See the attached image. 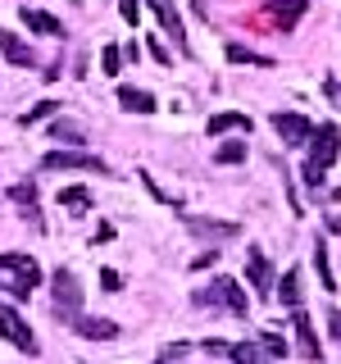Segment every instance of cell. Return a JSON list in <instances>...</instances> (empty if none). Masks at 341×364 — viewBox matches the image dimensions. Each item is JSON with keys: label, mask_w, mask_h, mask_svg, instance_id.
<instances>
[{"label": "cell", "mask_w": 341, "mask_h": 364, "mask_svg": "<svg viewBox=\"0 0 341 364\" xmlns=\"http://www.w3.org/2000/svg\"><path fill=\"white\" fill-rule=\"evenodd\" d=\"M214 259H219V250H200L196 259H191V273H200V269H210Z\"/></svg>", "instance_id": "cell-33"}, {"label": "cell", "mask_w": 341, "mask_h": 364, "mask_svg": "<svg viewBox=\"0 0 341 364\" xmlns=\"http://www.w3.org/2000/svg\"><path fill=\"white\" fill-rule=\"evenodd\" d=\"M146 5L155 9V18L164 23V32H168V37H173V46H178V50H182V55H191L187 28H182V14H178V5H173V0H146Z\"/></svg>", "instance_id": "cell-7"}, {"label": "cell", "mask_w": 341, "mask_h": 364, "mask_svg": "<svg viewBox=\"0 0 341 364\" xmlns=\"http://www.w3.org/2000/svg\"><path fill=\"white\" fill-rule=\"evenodd\" d=\"M77 310H82V287H77V273L73 269H55V318L77 323Z\"/></svg>", "instance_id": "cell-4"}, {"label": "cell", "mask_w": 341, "mask_h": 364, "mask_svg": "<svg viewBox=\"0 0 341 364\" xmlns=\"http://www.w3.org/2000/svg\"><path fill=\"white\" fill-rule=\"evenodd\" d=\"M259 350H264L259 341H232V355H227V360H232V364H264Z\"/></svg>", "instance_id": "cell-23"}, {"label": "cell", "mask_w": 341, "mask_h": 364, "mask_svg": "<svg viewBox=\"0 0 341 364\" xmlns=\"http://www.w3.org/2000/svg\"><path fill=\"white\" fill-rule=\"evenodd\" d=\"M246 278L255 287V296H273V269H269V255L259 246L246 250Z\"/></svg>", "instance_id": "cell-9"}, {"label": "cell", "mask_w": 341, "mask_h": 364, "mask_svg": "<svg viewBox=\"0 0 341 364\" xmlns=\"http://www.w3.org/2000/svg\"><path fill=\"white\" fill-rule=\"evenodd\" d=\"M191 305H223V310H232V314H246L250 310V296L237 287V278H214L210 287L191 291Z\"/></svg>", "instance_id": "cell-2"}, {"label": "cell", "mask_w": 341, "mask_h": 364, "mask_svg": "<svg viewBox=\"0 0 341 364\" xmlns=\"http://www.w3.org/2000/svg\"><path fill=\"white\" fill-rule=\"evenodd\" d=\"M9 200L23 210V219H28L32 228H41V214H37V182H32V178L14 182V187H9Z\"/></svg>", "instance_id": "cell-12"}, {"label": "cell", "mask_w": 341, "mask_h": 364, "mask_svg": "<svg viewBox=\"0 0 341 364\" xmlns=\"http://www.w3.org/2000/svg\"><path fill=\"white\" fill-rule=\"evenodd\" d=\"M273 132L282 136L287 146H305V141H314V132H318V123H310L305 114H273Z\"/></svg>", "instance_id": "cell-6"}, {"label": "cell", "mask_w": 341, "mask_h": 364, "mask_svg": "<svg viewBox=\"0 0 341 364\" xmlns=\"http://www.w3.org/2000/svg\"><path fill=\"white\" fill-rule=\"evenodd\" d=\"M314 273H318V287H323V291H337V273H332V264H328V246H323V237L314 242Z\"/></svg>", "instance_id": "cell-18"}, {"label": "cell", "mask_w": 341, "mask_h": 364, "mask_svg": "<svg viewBox=\"0 0 341 364\" xmlns=\"http://www.w3.org/2000/svg\"><path fill=\"white\" fill-rule=\"evenodd\" d=\"M264 9L278 32H296V23L310 14V0H264Z\"/></svg>", "instance_id": "cell-8"}, {"label": "cell", "mask_w": 341, "mask_h": 364, "mask_svg": "<svg viewBox=\"0 0 341 364\" xmlns=\"http://www.w3.org/2000/svg\"><path fill=\"white\" fill-rule=\"evenodd\" d=\"M301 269H287V273H282V278H278V301L282 305H287V310H301Z\"/></svg>", "instance_id": "cell-17"}, {"label": "cell", "mask_w": 341, "mask_h": 364, "mask_svg": "<svg viewBox=\"0 0 341 364\" xmlns=\"http://www.w3.org/2000/svg\"><path fill=\"white\" fill-rule=\"evenodd\" d=\"M100 287H105V291H119V287H123V278H119L114 269H100Z\"/></svg>", "instance_id": "cell-34"}, {"label": "cell", "mask_w": 341, "mask_h": 364, "mask_svg": "<svg viewBox=\"0 0 341 364\" xmlns=\"http://www.w3.org/2000/svg\"><path fill=\"white\" fill-rule=\"evenodd\" d=\"M28 264H32V259L23 255V250H0V269H14V273H23Z\"/></svg>", "instance_id": "cell-29"}, {"label": "cell", "mask_w": 341, "mask_h": 364, "mask_svg": "<svg viewBox=\"0 0 341 364\" xmlns=\"http://www.w3.org/2000/svg\"><path fill=\"white\" fill-rule=\"evenodd\" d=\"M18 18L28 23L32 32H41V37H64L60 18H50V14H45V9H32V5H23V9H18Z\"/></svg>", "instance_id": "cell-14"}, {"label": "cell", "mask_w": 341, "mask_h": 364, "mask_svg": "<svg viewBox=\"0 0 341 364\" xmlns=\"http://www.w3.org/2000/svg\"><path fill=\"white\" fill-rule=\"evenodd\" d=\"M41 168L45 173H109V164L100 155H91V151H50V155H41Z\"/></svg>", "instance_id": "cell-3"}, {"label": "cell", "mask_w": 341, "mask_h": 364, "mask_svg": "<svg viewBox=\"0 0 341 364\" xmlns=\"http://www.w3.org/2000/svg\"><path fill=\"white\" fill-rule=\"evenodd\" d=\"M141 5H146V0H119V14L128 23H136V18H141Z\"/></svg>", "instance_id": "cell-31"}, {"label": "cell", "mask_w": 341, "mask_h": 364, "mask_svg": "<svg viewBox=\"0 0 341 364\" xmlns=\"http://www.w3.org/2000/svg\"><path fill=\"white\" fill-rule=\"evenodd\" d=\"M259 346H264L273 360H282V355H287V341H282L278 333H273V328H264V333H259Z\"/></svg>", "instance_id": "cell-28"}, {"label": "cell", "mask_w": 341, "mask_h": 364, "mask_svg": "<svg viewBox=\"0 0 341 364\" xmlns=\"http://www.w3.org/2000/svg\"><path fill=\"white\" fill-rule=\"evenodd\" d=\"M214 159H219V164H242V159H246V141H223L219 151H214Z\"/></svg>", "instance_id": "cell-26"}, {"label": "cell", "mask_w": 341, "mask_h": 364, "mask_svg": "<svg viewBox=\"0 0 341 364\" xmlns=\"http://www.w3.org/2000/svg\"><path fill=\"white\" fill-rule=\"evenodd\" d=\"M187 232L196 237H210V242H232V237H242V223H219V219H196V214H187Z\"/></svg>", "instance_id": "cell-10"}, {"label": "cell", "mask_w": 341, "mask_h": 364, "mask_svg": "<svg viewBox=\"0 0 341 364\" xmlns=\"http://www.w3.org/2000/svg\"><path fill=\"white\" fill-rule=\"evenodd\" d=\"M291 323H296V346H301V355L310 360V364H318V360H323V341H318L314 323H310V314H296Z\"/></svg>", "instance_id": "cell-11"}, {"label": "cell", "mask_w": 341, "mask_h": 364, "mask_svg": "<svg viewBox=\"0 0 341 364\" xmlns=\"http://www.w3.org/2000/svg\"><path fill=\"white\" fill-rule=\"evenodd\" d=\"M0 50H5V60L9 64H37V55L28 50V41H18V32H0Z\"/></svg>", "instance_id": "cell-16"}, {"label": "cell", "mask_w": 341, "mask_h": 364, "mask_svg": "<svg viewBox=\"0 0 341 364\" xmlns=\"http://www.w3.org/2000/svg\"><path fill=\"white\" fill-rule=\"evenodd\" d=\"M328 333H332V341H341V310H328Z\"/></svg>", "instance_id": "cell-36"}, {"label": "cell", "mask_w": 341, "mask_h": 364, "mask_svg": "<svg viewBox=\"0 0 341 364\" xmlns=\"http://www.w3.org/2000/svg\"><path fill=\"white\" fill-rule=\"evenodd\" d=\"M323 91H328V100H332V105L341 109V82H337V77H328V82H323Z\"/></svg>", "instance_id": "cell-35"}, {"label": "cell", "mask_w": 341, "mask_h": 364, "mask_svg": "<svg viewBox=\"0 0 341 364\" xmlns=\"http://www.w3.org/2000/svg\"><path fill=\"white\" fill-rule=\"evenodd\" d=\"M200 350H210V355H232V341H219V337H210V341H200Z\"/></svg>", "instance_id": "cell-32"}, {"label": "cell", "mask_w": 341, "mask_h": 364, "mask_svg": "<svg viewBox=\"0 0 341 364\" xmlns=\"http://www.w3.org/2000/svg\"><path fill=\"white\" fill-rule=\"evenodd\" d=\"M337 155H341V132H337V123H318V132H314V141H310V159L301 164V182L310 191L323 187V178H328V168L337 164Z\"/></svg>", "instance_id": "cell-1"}, {"label": "cell", "mask_w": 341, "mask_h": 364, "mask_svg": "<svg viewBox=\"0 0 341 364\" xmlns=\"http://www.w3.org/2000/svg\"><path fill=\"white\" fill-rule=\"evenodd\" d=\"M146 55H151L155 64H164V68H168V50H164V41H159V37H146Z\"/></svg>", "instance_id": "cell-30"}, {"label": "cell", "mask_w": 341, "mask_h": 364, "mask_svg": "<svg viewBox=\"0 0 341 364\" xmlns=\"http://www.w3.org/2000/svg\"><path fill=\"white\" fill-rule=\"evenodd\" d=\"M50 141L82 146V141H87V132H82V123H73V119H55V123H50Z\"/></svg>", "instance_id": "cell-20"}, {"label": "cell", "mask_w": 341, "mask_h": 364, "mask_svg": "<svg viewBox=\"0 0 341 364\" xmlns=\"http://www.w3.org/2000/svg\"><path fill=\"white\" fill-rule=\"evenodd\" d=\"M119 105L128 109V114H155V96L151 91H141V87H119Z\"/></svg>", "instance_id": "cell-15"}, {"label": "cell", "mask_w": 341, "mask_h": 364, "mask_svg": "<svg viewBox=\"0 0 341 364\" xmlns=\"http://www.w3.org/2000/svg\"><path fill=\"white\" fill-rule=\"evenodd\" d=\"M55 109H60V100H37V105H32L28 114H23V119H18V123H23V128H32V123H41V119H50V114H55Z\"/></svg>", "instance_id": "cell-24"}, {"label": "cell", "mask_w": 341, "mask_h": 364, "mask_svg": "<svg viewBox=\"0 0 341 364\" xmlns=\"http://www.w3.org/2000/svg\"><path fill=\"white\" fill-rule=\"evenodd\" d=\"M100 73H109V77L123 73V50L119 46H105V50H100Z\"/></svg>", "instance_id": "cell-25"}, {"label": "cell", "mask_w": 341, "mask_h": 364, "mask_svg": "<svg viewBox=\"0 0 341 364\" xmlns=\"http://www.w3.org/2000/svg\"><path fill=\"white\" fill-rule=\"evenodd\" d=\"M73 333H77V337H91V341H114V337H119V323H114V318H91V314H77Z\"/></svg>", "instance_id": "cell-13"}, {"label": "cell", "mask_w": 341, "mask_h": 364, "mask_svg": "<svg viewBox=\"0 0 341 364\" xmlns=\"http://www.w3.org/2000/svg\"><path fill=\"white\" fill-rule=\"evenodd\" d=\"M227 60H232V64H255V68H273V60H269V55H255V50H250V46H227Z\"/></svg>", "instance_id": "cell-21"}, {"label": "cell", "mask_w": 341, "mask_h": 364, "mask_svg": "<svg viewBox=\"0 0 341 364\" xmlns=\"http://www.w3.org/2000/svg\"><path fill=\"white\" fill-rule=\"evenodd\" d=\"M0 333H5L9 346H18L23 355H37V337H32V328L23 323V314L14 310V305L0 301Z\"/></svg>", "instance_id": "cell-5"}, {"label": "cell", "mask_w": 341, "mask_h": 364, "mask_svg": "<svg viewBox=\"0 0 341 364\" xmlns=\"http://www.w3.org/2000/svg\"><path fill=\"white\" fill-rule=\"evenodd\" d=\"M250 132V119L246 114H237V109H223V114H214L210 119V136H219V132Z\"/></svg>", "instance_id": "cell-19"}, {"label": "cell", "mask_w": 341, "mask_h": 364, "mask_svg": "<svg viewBox=\"0 0 341 364\" xmlns=\"http://www.w3.org/2000/svg\"><path fill=\"white\" fill-rule=\"evenodd\" d=\"M55 200H60L64 210H91V191L82 187V182H77V187H64V191H60Z\"/></svg>", "instance_id": "cell-22"}, {"label": "cell", "mask_w": 341, "mask_h": 364, "mask_svg": "<svg viewBox=\"0 0 341 364\" xmlns=\"http://www.w3.org/2000/svg\"><path fill=\"white\" fill-rule=\"evenodd\" d=\"M191 350H196L191 341H173V346H164V350H159V360H155V364H182V360L191 355Z\"/></svg>", "instance_id": "cell-27"}]
</instances>
